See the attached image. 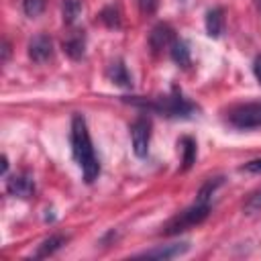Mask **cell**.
Masks as SVG:
<instances>
[{"mask_svg": "<svg viewBox=\"0 0 261 261\" xmlns=\"http://www.w3.org/2000/svg\"><path fill=\"white\" fill-rule=\"evenodd\" d=\"M69 139H71L73 159L82 167L86 184H94L100 175V161L96 157V151H94V145H92V139H90V133H88L86 118L82 114H73Z\"/></svg>", "mask_w": 261, "mask_h": 261, "instance_id": "1", "label": "cell"}, {"mask_svg": "<svg viewBox=\"0 0 261 261\" xmlns=\"http://www.w3.org/2000/svg\"><path fill=\"white\" fill-rule=\"evenodd\" d=\"M124 102L145 108V110H151V112H157L167 118H190L198 112V106L192 104L190 100H186L177 90H173V94H169V96H157V98L133 96V98H124Z\"/></svg>", "mask_w": 261, "mask_h": 261, "instance_id": "2", "label": "cell"}, {"mask_svg": "<svg viewBox=\"0 0 261 261\" xmlns=\"http://www.w3.org/2000/svg\"><path fill=\"white\" fill-rule=\"evenodd\" d=\"M208 214H210V204L196 200V204H192V206L186 208L184 212L175 214V216L163 226V234L171 237V234H179V232H184V230H188V228H194V226H198L200 222H204V220L208 218Z\"/></svg>", "mask_w": 261, "mask_h": 261, "instance_id": "3", "label": "cell"}, {"mask_svg": "<svg viewBox=\"0 0 261 261\" xmlns=\"http://www.w3.org/2000/svg\"><path fill=\"white\" fill-rule=\"evenodd\" d=\"M226 122L237 130L261 128V102L237 104L226 112Z\"/></svg>", "mask_w": 261, "mask_h": 261, "instance_id": "4", "label": "cell"}, {"mask_svg": "<svg viewBox=\"0 0 261 261\" xmlns=\"http://www.w3.org/2000/svg\"><path fill=\"white\" fill-rule=\"evenodd\" d=\"M130 139H133V151L137 157H147L149 153V141H151V120L147 116H139L130 124Z\"/></svg>", "mask_w": 261, "mask_h": 261, "instance_id": "5", "label": "cell"}, {"mask_svg": "<svg viewBox=\"0 0 261 261\" xmlns=\"http://www.w3.org/2000/svg\"><path fill=\"white\" fill-rule=\"evenodd\" d=\"M53 55V41L49 35H37L29 43V57L35 63H45Z\"/></svg>", "mask_w": 261, "mask_h": 261, "instance_id": "6", "label": "cell"}, {"mask_svg": "<svg viewBox=\"0 0 261 261\" xmlns=\"http://www.w3.org/2000/svg\"><path fill=\"white\" fill-rule=\"evenodd\" d=\"M173 41H175V37H173V29H171L169 24H165V22L153 27V31L149 33V45H151V49H153L155 53H159V51L171 47Z\"/></svg>", "mask_w": 261, "mask_h": 261, "instance_id": "7", "label": "cell"}, {"mask_svg": "<svg viewBox=\"0 0 261 261\" xmlns=\"http://www.w3.org/2000/svg\"><path fill=\"white\" fill-rule=\"evenodd\" d=\"M190 245L188 243H173V245H161V247H155V249H149L145 253H141L139 257H145V259H173V257H179L184 253H188Z\"/></svg>", "mask_w": 261, "mask_h": 261, "instance_id": "8", "label": "cell"}, {"mask_svg": "<svg viewBox=\"0 0 261 261\" xmlns=\"http://www.w3.org/2000/svg\"><path fill=\"white\" fill-rule=\"evenodd\" d=\"M6 190L8 194L16 196V198H29L35 192V181L29 173H20V175H12L6 181Z\"/></svg>", "mask_w": 261, "mask_h": 261, "instance_id": "9", "label": "cell"}, {"mask_svg": "<svg viewBox=\"0 0 261 261\" xmlns=\"http://www.w3.org/2000/svg\"><path fill=\"white\" fill-rule=\"evenodd\" d=\"M206 33L212 37V39H218L224 31V10L222 8H210L206 12Z\"/></svg>", "mask_w": 261, "mask_h": 261, "instance_id": "10", "label": "cell"}, {"mask_svg": "<svg viewBox=\"0 0 261 261\" xmlns=\"http://www.w3.org/2000/svg\"><path fill=\"white\" fill-rule=\"evenodd\" d=\"M108 77L116 84V86H122V88H130L133 86V80H130V73L126 71V65L116 59L108 65Z\"/></svg>", "mask_w": 261, "mask_h": 261, "instance_id": "11", "label": "cell"}, {"mask_svg": "<svg viewBox=\"0 0 261 261\" xmlns=\"http://www.w3.org/2000/svg\"><path fill=\"white\" fill-rule=\"evenodd\" d=\"M84 49H86V37H84V33H73L71 37H67L63 41V51L71 59H80L84 55Z\"/></svg>", "mask_w": 261, "mask_h": 261, "instance_id": "12", "label": "cell"}, {"mask_svg": "<svg viewBox=\"0 0 261 261\" xmlns=\"http://www.w3.org/2000/svg\"><path fill=\"white\" fill-rule=\"evenodd\" d=\"M65 243H67V237H63V234H51L49 239H45V241L39 245L35 257H49V255H53L55 251H59Z\"/></svg>", "mask_w": 261, "mask_h": 261, "instance_id": "13", "label": "cell"}, {"mask_svg": "<svg viewBox=\"0 0 261 261\" xmlns=\"http://www.w3.org/2000/svg\"><path fill=\"white\" fill-rule=\"evenodd\" d=\"M169 55L181 67H190V63H192L190 49H188V43L186 41H173V45L169 47Z\"/></svg>", "mask_w": 261, "mask_h": 261, "instance_id": "14", "label": "cell"}, {"mask_svg": "<svg viewBox=\"0 0 261 261\" xmlns=\"http://www.w3.org/2000/svg\"><path fill=\"white\" fill-rule=\"evenodd\" d=\"M179 147H181V163L184 169H190L196 161V141L192 137H181L179 139Z\"/></svg>", "mask_w": 261, "mask_h": 261, "instance_id": "15", "label": "cell"}, {"mask_svg": "<svg viewBox=\"0 0 261 261\" xmlns=\"http://www.w3.org/2000/svg\"><path fill=\"white\" fill-rule=\"evenodd\" d=\"M61 10H63V20H65V24H73V22L77 20L80 12H82V2H80V0H63Z\"/></svg>", "mask_w": 261, "mask_h": 261, "instance_id": "16", "label": "cell"}, {"mask_svg": "<svg viewBox=\"0 0 261 261\" xmlns=\"http://www.w3.org/2000/svg\"><path fill=\"white\" fill-rule=\"evenodd\" d=\"M100 20H102L108 29H118V27H120V16H118V10H116L114 6L104 8L102 14H100Z\"/></svg>", "mask_w": 261, "mask_h": 261, "instance_id": "17", "label": "cell"}, {"mask_svg": "<svg viewBox=\"0 0 261 261\" xmlns=\"http://www.w3.org/2000/svg\"><path fill=\"white\" fill-rule=\"evenodd\" d=\"M222 184V177H214V179H208L202 188H200V192H198V202H208L210 200V196L214 194V190L218 188Z\"/></svg>", "mask_w": 261, "mask_h": 261, "instance_id": "18", "label": "cell"}, {"mask_svg": "<svg viewBox=\"0 0 261 261\" xmlns=\"http://www.w3.org/2000/svg\"><path fill=\"white\" fill-rule=\"evenodd\" d=\"M243 210H245L247 214H257V212H261V190L249 194V198H247L245 204H243Z\"/></svg>", "mask_w": 261, "mask_h": 261, "instance_id": "19", "label": "cell"}, {"mask_svg": "<svg viewBox=\"0 0 261 261\" xmlns=\"http://www.w3.org/2000/svg\"><path fill=\"white\" fill-rule=\"evenodd\" d=\"M43 8H45V0H22V10L31 18L39 16L43 12Z\"/></svg>", "mask_w": 261, "mask_h": 261, "instance_id": "20", "label": "cell"}, {"mask_svg": "<svg viewBox=\"0 0 261 261\" xmlns=\"http://www.w3.org/2000/svg\"><path fill=\"white\" fill-rule=\"evenodd\" d=\"M137 4H139V10L143 14H153L159 6V0H137Z\"/></svg>", "mask_w": 261, "mask_h": 261, "instance_id": "21", "label": "cell"}, {"mask_svg": "<svg viewBox=\"0 0 261 261\" xmlns=\"http://www.w3.org/2000/svg\"><path fill=\"white\" fill-rule=\"evenodd\" d=\"M241 171H247V173H261V159H253V161H247L239 167Z\"/></svg>", "mask_w": 261, "mask_h": 261, "instance_id": "22", "label": "cell"}, {"mask_svg": "<svg viewBox=\"0 0 261 261\" xmlns=\"http://www.w3.org/2000/svg\"><path fill=\"white\" fill-rule=\"evenodd\" d=\"M253 73H255L257 82L261 84V55H257V57H255V61H253Z\"/></svg>", "mask_w": 261, "mask_h": 261, "instance_id": "23", "label": "cell"}, {"mask_svg": "<svg viewBox=\"0 0 261 261\" xmlns=\"http://www.w3.org/2000/svg\"><path fill=\"white\" fill-rule=\"evenodd\" d=\"M8 55H10V45L4 41V43H2V61H6Z\"/></svg>", "mask_w": 261, "mask_h": 261, "instance_id": "24", "label": "cell"}, {"mask_svg": "<svg viewBox=\"0 0 261 261\" xmlns=\"http://www.w3.org/2000/svg\"><path fill=\"white\" fill-rule=\"evenodd\" d=\"M6 171H8V161H6V155L2 157V175H6Z\"/></svg>", "mask_w": 261, "mask_h": 261, "instance_id": "25", "label": "cell"}, {"mask_svg": "<svg viewBox=\"0 0 261 261\" xmlns=\"http://www.w3.org/2000/svg\"><path fill=\"white\" fill-rule=\"evenodd\" d=\"M255 6H257V10H259V14H261V0H255Z\"/></svg>", "mask_w": 261, "mask_h": 261, "instance_id": "26", "label": "cell"}]
</instances>
